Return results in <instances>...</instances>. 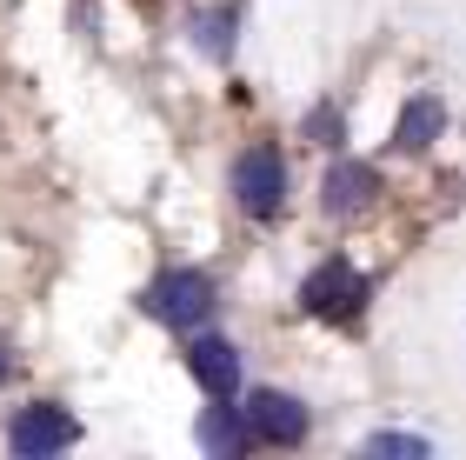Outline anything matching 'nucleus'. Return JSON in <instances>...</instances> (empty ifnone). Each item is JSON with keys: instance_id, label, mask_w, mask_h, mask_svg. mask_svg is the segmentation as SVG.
Returning a JSON list of instances; mask_svg holds the SVG:
<instances>
[{"instance_id": "f257e3e1", "label": "nucleus", "mask_w": 466, "mask_h": 460, "mask_svg": "<svg viewBox=\"0 0 466 460\" xmlns=\"http://www.w3.org/2000/svg\"><path fill=\"white\" fill-rule=\"evenodd\" d=\"M367 301H373V287H367V274H360L353 261H320L313 274L300 281V307L313 313V321H360L367 313Z\"/></svg>"}, {"instance_id": "f03ea898", "label": "nucleus", "mask_w": 466, "mask_h": 460, "mask_svg": "<svg viewBox=\"0 0 466 460\" xmlns=\"http://www.w3.org/2000/svg\"><path fill=\"white\" fill-rule=\"evenodd\" d=\"M147 313L167 327H200L207 313H214V281L200 274V267H174V274H160L154 287H147Z\"/></svg>"}, {"instance_id": "7ed1b4c3", "label": "nucleus", "mask_w": 466, "mask_h": 460, "mask_svg": "<svg viewBox=\"0 0 466 460\" xmlns=\"http://www.w3.org/2000/svg\"><path fill=\"white\" fill-rule=\"evenodd\" d=\"M233 194H240V207L253 220H273L287 207V160L280 148H247L240 160H233Z\"/></svg>"}, {"instance_id": "20e7f679", "label": "nucleus", "mask_w": 466, "mask_h": 460, "mask_svg": "<svg viewBox=\"0 0 466 460\" xmlns=\"http://www.w3.org/2000/svg\"><path fill=\"white\" fill-rule=\"evenodd\" d=\"M80 441V421L67 407H54V401H40L27 414H14V427H7V447L20 460H47V454H67Z\"/></svg>"}, {"instance_id": "39448f33", "label": "nucleus", "mask_w": 466, "mask_h": 460, "mask_svg": "<svg viewBox=\"0 0 466 460\" xmlns=\"http://www.w3.org/2000/svg\"><path fill=\"white\" fill-rule=\"evenodd\" d=\"M187 373L200 381L207 401H233V394H240V347L220 341V333H200V341L187 347Z\"/></svg>"}, {"instance_id": "423d86ee", "label": "nucleus", "mask_w": 466, "mask_h": 460, "mask_svg": "<svg viewBox=\"0 0 466 460\" xmlns=\"http://www.w3.org/2000/svg\"><path fill=\"white\" fill-rule=\"evenodd\" d=\"M247 421H253L260 441H280V447L307 441V407L293 401V394H280V387H253L247 394Z\"/></svg>"}, {"instance_id": "0eeeda50", "label": "nucleus", "mask_w": 466, "mask_h": 460, "mask_svg": "<svg viewBox=\"0 0 466 460\" xmlns=\"http://www.w3.org/2000/svg\"><path fill=\"white\" fill-rule=\"evenodd\" d=\"M440 134H447V107H440V94H413L407 107H400V120H393V148L400 154H427Z\"/></svg>"}, {"instance_id": "6e6552de", "label": "nucleus", "mask_w": 466, "mask_h": 460, "mask_svg": "<svg viewBox=\"0 0 466 460\" xmlns=\"http://www.w3.org/2000/svg\"><path fill=\"white\" fill-rule=\"evenodd\" d=\"M253 441H260V434H253V421H247V407H227V401H214L207 407V421H200V447L207 454H247Z\"/></svg>"}, {"instance_id": "1a4fd4ad", "label": "nucleus", "mask_w": 466, "mask_h": 460, "mask_svg": "<svg viewBox=\"0 0 466 460\" xmlns=\"http://www.w3.org/2000/svg\"><path fill=\"white\" fill-rule=\"evenodd\" d=\"M320 200H327V214H360V207L373 200V167H367V160H340V167H327Z\"/></svg>"}, {"instance_id": "9d476101", "label": "nucleus", "mask_w": 466, "mask_h": 460, "mask_svg": "<svg viewBox=\"0 0 466 460\" xmlns=\"http://www.w3.org/2000/svg\"><path fill=\"white\" fill-rule=\"evenodd\" d=\"M194 27H200V47L214 54V60H220V54L233 47V20H227V14H200Z\"/></svg>"}, {"instance_id": "9b49d317", "label": "nucleus", "mask_w": 466, "mask_h": 460, "mask_svg": "<svg viewBox=\"0 0 466 460\" xmlns=\"http://www.w3.org/2000/svg\"><path fill=\"white\" fill-rule=\"evenodd\" d=\"M367 454H433L427 441H420V434H367Z\"/></svg>"}, {"instance_id": "f8f14e48", "label": "nucleus", "mask_w": 466, "mask_h": 460, "mask_svg": "<svg viewBox=\"0 0 466 460\" xmlns=\"http://www.w3.org/2000/svg\"><path fill=\"white\" fill-rule=\"evenodd\" d=\"M7 373H14V353H7V347H0V381H7Z\"/></svg>"}]
</instances>
